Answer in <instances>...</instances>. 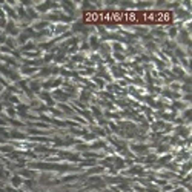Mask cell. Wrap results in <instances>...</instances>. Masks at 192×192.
<instances>
[]
</instances>
